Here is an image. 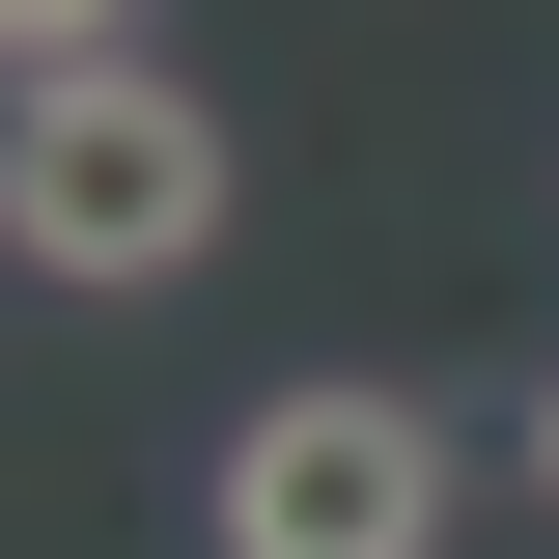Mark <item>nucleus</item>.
I'll use <instances>...</instances> for the list:
<instances>
[{
  "label": "nucleus",
  "mask_w": 559,
  "mask_h": 559,
  "mask_svg": "<svg viewBox=\"0 0 559 559\" xmlns=\"http://www.w3.org/2000/svg\"><path fill=\"white\" fill-rule=\"evenodd\" d=\"M532 503H559V364H532Z\"/></svg>",
  "instance_id": "obj_4"
},
{
  "label": "nucleus",
  "mask_w": 559,
  "mask_h": 559,
  "mask_svg": "<svg viewBox=\"0 0 559 559\" xmlns=\"http://www.w3.org/2000/svg\"><path fill=\"white\" fill-rule=\"evenodd\" d=\"M84 57H140V0H0V84H84Z\"/></svg>",
  "instance_id": "obj_3"
},
{
  "label": "nucleus",
  "mask_w": 559,
  "mask_h": 559,
  "mask_svg": "<svg viewBox=\"0 0 559 559\" xmlns=\"http://www.w3.org/2000/svg\"><path fill=\"white\" fill-rule=\"evenodd\" d=\"M224 112L168 57H84V84H0V252L28 280H84V308H168V280L224 252Z\"/></svg>",
  "instance_id": "obj_1"
},
{
  "label": "nucleus",
  "mask_w": 559,
  "mask_h": 559,
  "mask_svg": "<svg viewBox=\"0 0 559 559\" xmlns=\"http://www.w3.org/2000/svg\"><path fill=\"white\" fill-rule=\"evenodd\" d=\"M448 392H364V364H308V392H252L197 448V532L224 559H448Z\"/></svg>",
  "instance_id": "obj_2"
}]
</instances>
